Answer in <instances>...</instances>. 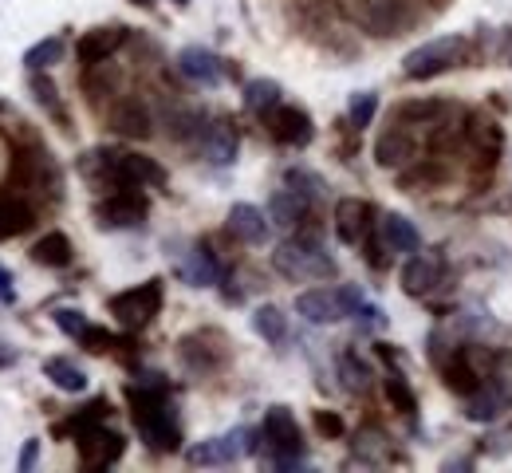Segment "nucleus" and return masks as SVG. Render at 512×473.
<instances>
[{"instance_id":"nucleus-5","label":"nucleus","mask_w":512,"mask_h":473,"mask_svg":"<svg viewBox=\"0 0 512 473\" xmlns=\"http://www.w3.org/2000/svg\"><path fill=\"white\" fill-rule=\"evenodd\" d=\"M359 308H363V296H359V288H347V284L343 288H308L296 296V312L316 328L339 324V320L355 316Z\"/></svg>"},{"instance_id":"nucleus-43","label":"nucleus","mask_w":512,"mask_h":473,"mask_svg":"<svg viewBox=\"0 0 512 473\" xmlns=\"http://www.w3.org/2000/svg\"><path fill=\"white\" fill-rule=\"evenodd\" d=\"M0 304H16V280L4 265H0Z\"/></svg>"},{"instance_id":"nucleus-10","label":"nucleus","mask_w":512,"mask_h":473,"mask_svg":"<svg viewBox=\"0 0 512 473\" xmlns=\"http://www.w3.org/2000/svg\"><path fill=\"white\" fill-rule=\"evenodd\" d=\"M75 446H79V462L87 466V470H111L119 458H123V450H127V438L119 434V430H111V426H91V430H83L79 438H75Z\"/></svg>"},{"instance_id":"nucleus-30","label":"nucleus","mask_w":512,"mask_h":473,"mask_svg":"<svg viewBox=\"0 0 512 473\" xmlns=\"http://www.w3.org/2000/svg\"><path fill=\"white\" fill-rule=\"evenodd\" d=\"M355 458L367 462V466H379L383 458H390V438H386L379 426H367L355 434Z\"/></svg>"},{"instance_id":"nucleus-23","label":"nucleus","mask_w":512,"mask_h":473,"mask_svg":"<svg viewBox=\"0 0 512 473\" xmlns=\"http://www.w3.org/2000/svg\"><path fill=\"white\" fill-rule=\"evenodd\" d=\"M379 237H383L386 253H418L422 249V233L402 213H386L383 221H379Z\"/></svg>"},{"instance_id":"nucleus-48","label":"nucleus","mask_w":512,"mask_h":473,"mask_svg":"<svg viewBox=\"0 0 512 473\" xmlns=\"http://www.w3.org/2000/svg\"><path fill=\"white\" fill-rule=\"evenodd\" d=\"M0 111H4V99H0Z\"/></svg>"},{"instance_id":"nucleus-18","label":"nucleus","mask_w":512,"mask_h":473,"mask_svg":"<svg viewBox=\"0 0 512 473\" xmlns=\"http://www.w3.org/2000/svg\"><path fill=\"white\" fill-rule=\"evenodd\" d=\"M442 272H446V261L442 253H414L402 269V288L406 296H430L438 284H442Z\"/></svg>"},{"instance_id":"nucleus-38","label":"nucleus","mask_w":512,"mask_h":473,"mask_svg":"<svg viewBox=\"0 0 512 473\" xmlns=\"http://www.w3.org/2000/svg\"><path fill=\"white\" fill-rule=\"evenodd\" d=\"M284 182L296 190V194H304L308 202H316L323 194V178L320 174H312V170H304V166H292L288 174H284Z\"/></svg>"},{"instance_id":"nucleus-39","label":"nucleus","mask_w":512,"mask_h":473,"mask_svg":"<svg viewBox=\"0 0 512 473\" xmlns=\"http://www.w3.org/2000/svg\"><path fill=\"white\" fill-rule=\"evenodd\" d=\"M52 320H56V328L71 339H79L87 328H91V324H87V316H83L79 308H56V312H52Z\"/></svg>"},{"instance_id":"nucleus-41","label":"nucleus","mask_w":512,"mask_h":473,"mask_svg":"<svg viewBox=\"0 0 512 473\" xmlns=\"http://www.w3.org/2000/svg\"><path fill=\"white\" fill-rule=\"evenodd\" d=\"M316 430H320L323 438H339L343 434V422L335 414H327V410H316Z\"/></svg>"},{"instance_id":"nucleus-44","label":"nucleus","mask_w":512,"mask_h":473,"mask_svg":"<svg viewBox=\"0 0 512 473\" xmlns=\"http://www.w3.org/2000/svg\"><path fill=\"white\" fill-rule=\"evenodd\" d=\"M355 316H359V324H363V328H383V312H379V308H371V304H363Z\"/></svg>"},{"instance_id":"nucleus-7","label":"nucleus","mask_w":512,"mask_h":473,"mask_svg":"<svg viewBox=\"0 0 512 473\" xmlns=\"http://www.w3.org/2000/svg\"><path fill=\"white\" fill-rule=\"evenodd\" d=\"M111 316L123 324V328H146L158 312H162V280L154 276V280H146V284H138V288H127V292H119V296H111Z\"/></svg>"},{"instance_id":"nucleus-46","label":"nucleus","mask_w":512,"mask_h":473,"mask_svg":"<svg viewBox=\"0 0 512 473\" xmlns=\"http://www.w3.org/2000/svg\"><path fill=\"white\" fill-rule=\"evenodd\" d=\"M134 4H142V8H150V4H154V0H134Z\"/></svg>"},{"instance_id":"nucleus-40","label":"nucleus","mask_w":512,"mask_h":473,"mask_svg":"<svg viewBox=\"0 0 512 473\" xmlns=\"http://www.w3.org/2000/svg\"><path fill=\"white\" fill-rule=\"evenodd\" d=\"M79 343H83V347H87V351H95V355H103V351H111V347H115V343H119V339L111 336V332H107V328H95V324H91V328H87V332H83V336H79Z\"/></svg>"},{"instance_id":"nucleus-15","label":"nucleus","mask_w":512,"mask_h":473,"mask_svg":"<svg viewBox=\"0 0 512 473\" xmlns=\"http://www.w3.org/2000/svg\"><path fill=\"white\" fill-rule=\"evenodd\" d=\"M123 44H127V28L123 24H107V28L83 32L79 44H75V56H79L83 68H91V64H107Z\"/></svg>"},{"instance_id":"nucleus-13","label":"nucleus","mask_w":512,"mask_h":473,"mask_svg":"<svg viewBox=\"0 0 512 473\" xmlns=\"http://www.w3.org/2000/svg\"><path fill=\"white\" fill-rule=\"evenodd\" d=\"M264 123H268L272 138H276V142H284V146H308V142L316 138L312 115H308L304 107H292V103L272 107V111L264 115Z\"/></svg>"},{"instance_id":"nucleus-47","label":"nucleus","mask_w":512,"mask_h":473,"mask_svg":"<svg viewBox=\"0 0 512 473\" xmlns=\"http://www.w3.org/2000/svg\"><path fill=\"white\" fill-rule=\"evenodd\" d=\"M174 4H178V8H186V4H190V0H174Z\"/></svg>"},{"instance_id":"nucleus-42","label":"nucleus","mask_w":512,"mask_h":473,"mask_svg":"<svg viewBox=\"0 0 512 473\" xmlns=\"http://www.w3.org/2000/svg\"><path fill=\"white\" fill-rule=\"evenodd\" d=\"M36 454H40V438H28V442H24V450H20V462H16V470L32 473V466H36Z\"/></svg>"},{"instance_id":"nucleus-12","label":"nucleus","mask_w":512,"mask_h":473,"mask_svg":"<svg viewBox=\"0 0 512 473\" xmlns=\"http://www.w3.org/2000/svg\"><path fill=\"white\" fill-rule=\"evenodd\" d=\"M509 406H512V383L493 375V379H485L477 391L465 395V418H469V422H497Z\"/></svg>"},{"instance_id":"nucleus-26","label":"nucleus","mask_w":512,"mask_h":473,"mask_svg":"<svg viewBox=\"0 0 512 473\" xmlns=\"http://www.w3.org/2000/svg\"><path fill=\"white\" fill-rule=\"evenodd\" d=\"M71 241H67V233L60 229H52V233H44L36 245H32V261L36 265H44V269H67L71 265Z\"/></svg>"},{"instance_id":"nucleus-11","label":"nucleus","mask_w":512,"mask_h":473,"mask_svg":"<svg viewBox=\"0 0 512 473\" xmlns=\"http://www.w3.org/2000/svg\"><path fill=\"white\" fill-rule=\"evenodd\" d=\"M44 186L56 194L60 186V174L52 166V158L44 150H28V154H16L12 158V170H8V190H36L44 194Z\"/></svg>"},{"instance_id":"nucleus-35","label":"nucleus","mask_w":512,"mask_h":473,"mask_svg":"<svg viewBox=\"0 0 512 473\" xmlns=\"http://www.w3.org/2000/svg\"><path fill=\"white\" fill-rule=\"evenodd\" d=\"M383 387H386V399L398 406L406 418H414L418 414V395L410 391V383H406V375H398V371H390L383 379Z\"/></svg>"},{"instance_id":"nucleus-24","label":"nucleus","mask_w":512,"mask_h":473,"mask_svg":"<svg viewBox=\"0 0 512 473\" xmlns=\"http://www.w3.org/2000/svg\"><path fill=\"white\" fill-rule=\"evenodd\" d=\"M308 209H312V202H308L304 194H296L292 186H284V190H276V194L268 198V221H272L276 229H296V225L308 217Z\"/></svg>"},{"instance_id":"nucleus-25","label":"nucleus","mask_w":512,"mask_h":473,"mask_svg":"<svg viewBox=\"0 0 512 473\" xmlns=\"http://www.w3.org/2000/svg\"><path fill=\"white\" fill-rule=\"evenodd\" d=\"M36 225V209L24 198H0V241H12Z\"/></svg>"},{"instance_id":"nucleus-1","label":"nucleus","mask_w":512,"mask_h":473,"mask_svg":"<svg viewBox=\"0 0 512 473\" xmlns=\"http://www.w3.org/2000/svg\"><path fill=\"white\" fill-rule=\"evenodd\" d=\"M272 269L284 280L308 284V280H331L335 276V257L323 249L316 237H288L272 249Z\"/></svg>"},{"instance_id":"nucleus-28","label":"nucleus","mask_w":512,"mask_h":473,"mask_svg":"<svg viewBox=\"0 0 512 473\" xmlns=\"http://www.w3.org/2000/svg\"><path fill=\"white\" fill-rule=\"evenodd\" d=\"M182 276L190 280L193 288H209V284L221 280V265H217V257H213L205 245H197V249L190 253V261L182 265Z\"/></svg>"},{"instance_id":"nucleus-16","label":"nucleus","mask_w":512,"mask_h":473,"mask_svg":"<svg viewBox=\"0 0 512 473\" xmlns=\"http://www.w3.org/2000/svg\"><path fill=\"white\" fill-rule=\"evenodd\" d=\"M371 217H375V209H371V202H363V198L335 202V237L343 245H363L371 237Z\"/></svg>"},{"instance_id":"nucleus-45","label":"nucleus","mask_w":512,"mask_h":473,"mask_svg":"<svg viewBox=\"0 0 512 473\" xmlns=\"http://www.w3.org/2000/svg\"><path fill=\"white\" fill-rule=\"evenodd\" d=\"M20 363V351L8 343V339H0V371H8V367H16Z\"/></svg>"},{"instance_id":"nucleus-29","label":"nucleus","mask_w":512,"mask_h":473,"mask_svg":"<svg viewBox=\"0 0 512 473\" xmlns=\"http://www.w3.org/2000/svg\"><path fill=\"white\" fill-rule=\"evenodd\" d=\"M245 107L264 119L272 107H280V83L276 79H249L245 83Z\"/></svg>"},{"instance_id":"nucleus-4","label":"nucleus","mask_w":512,"mask_h":473,"mask_svg":"<svg viewBox=\"0 0 512 473\" xmlns=\"http://www.w3.org/2000/svg\"><path fill=\"white\" fill-rule=\"evenodd\" d=\"M469 56H473V44L465 36H434V40L418 44L414 52H406L402 75L406 79H434V75H446L457 64H465Z\"/></svg>"},{"instance_id":"nucleus-19","label":"nucleus","mask_w":512,"mask_h":473,"mask_svg":"<svg viewBox=\"0 0 512 473\" xmlns=\"http://www.w3.org/2000/svg\"><path fill=\"white\" fill-rule=\"evenodd\" d=\"M201 154H205V162H213V166H229L233 158H237V150H241V138L233 131V123L229 119H213V123H205L201 127Z\"/></svg>"},{"instance_id":"nucleus-36","label":"nucleus","mask_w":512,"mask_h":473,"mask_svg":"<svg viewBox=\"0 0 512 473\" xmlns=\"http://www.w3.org/2000/svg\"><path fill=\"white\" fill-rule=\"evenodd\" d=\"M28 87H32V95H36V103H40L44 111H52L56 119H64V107H60V91H56V83H52L44 71H32Z\"/></svg>"},{"instance_id":"nucleus-17","label":"nucleus","mask_w":512,"mask_h":473,"mask_svg":"<svg viewBox=\"0 0 512 473\" xmlns=\"http://www.w3.org/2000/svg\"><path fill=\"white\" fill-rule=\"evenodd\" d=\"M178 71H182L190 83L217 87V83L229 75V64H225L221 56H213L209 48H197V44H190V48H182V52H178Z\"/></svg>"},{"instance_id":"nucleus-34","label":"nucleus","mask_w":512,"mask_h":473,"mask_svg":"<svg viewBox=\"0 0 512 473\" xmlns=\"http://www.w3.org/2000/svg\"><path fill=\"white\" fill-rule=\"evenodd\" d=\"M339 375H343V387H347L351 395H363V391L371 387V367H367L355 351H343V355H339Z\"/></svg>"},{"instance_id":"nucleus-6","label":"nucleus","mask_w":512,"mask_h":473,"mask_svg":"<svg viewBox=\"0 0 512 473\" xmlns=\"http://www.w3.org/2000/svg\"><path fill=\"white\" fill-rule=\"evenodd\" d=\"M256 438L260 434H256L253 426H237V430H229L221 438H205V442L190 446L186 462L190 466H229V462H241V458L256 454Z\"/></svg>"},{"instance_id":"nucleus-22","label":"nucleus","mask_w":512,"mask_h":473,"mask_svg":"<svg viewBox=\"0 0 512 473\" xmlns=\"http://www.w3.org/2000/svg\"><path fill=\"white\" fill-rule=\"evenodd\" d=\"M225 225H229V233H233L237 241H245V245H264V241H268V213H260V209L249 202L233 205Z\"/></svg>"},{"instance_id":"nucleus-33","label":"nucleus","mask_w":512,"mask_h":473,"mask_svg":"<svg viewBox=\"0 0 512 473\" xmlns=\"http://www.w3.org/2000/svg\"><path fill=\"white\" fill-rule=\"evenodd\" d=\"M67 44L60 36H48V40H40V44H32L28 52H24V68L28 71H48L56 68L60 60H64Z\"/></svg>"},{"instance_id":"nucleus-9","label":"nucleus","mask_w":512,"mask_h":473,"mask_svg":"<svg viewBox=\"0 0 512 473\" xmlns=\"http://www.w3.org/2000/svg\"><path fill=\"white\" fill-rule=\"evenodd\" d=\"M178 355H182V363L197 371V375H213V371H221L225 363H229V343L221 332H190V336H182L178 343Z\"/></svg>"},{"instance_id":"nucleus-37","label":"nucleus","mask_w":512,"mask_h":473,"mask_svg":"<svg viewBox=\"0 0 512 473\" xmlns=\"http://www.w3.org/2000/svg\"><path fill=\"white\" fill-rule=\"evenodd\" d=\"M375 111H379V95L375 91H355L351 95V107H347V119H351L355 131H363V127H371Z\"/></svg>"},{"instance_id":"nucleus-32","label":"nucleus","mask_w":512,"mask_h":473,"mask_svg":"<svg viewBox=\"0 0 512 473\" xmlns=\"http://www.w3.org/2000/svg\"><path fill=\"white\" fill-rule=\"evenodd\" d=\"M107 414H111V403H107V399H91V403L83 406V410H75V414L67 418L64 426H56V434H71V438H79L83 430L99 426Z\"/></svg>"},{"instance_id":"nucleus-8","label":"nucleus","mask_w":512,"mask_h":473,"mask_svg":"<svg viewBox=\"0 0 512 473\" xmlns=\"http://www.w3.org/2000/svg\"><path fill=\"white\" fill-rule=\"evenodd\" d=\"M422 146H426L422 135H418L410 123H402V119L394 115V123H390L383 135H379V142H375V162H379L383 170H406V166L418 158Z\"/></svg>"},{"instance_id":"nucleus-14","label":"nucleus","mask_w":512,"mask_h":473,"mask_svg":"<svg viewBox=\"0 0 512 473\" xmlns=\"http://www.w3.org/2000/svg\"><path fill=\"white\" fill-rule=\"evenodd\" d=\"M146 198L142 194H134V190H115L111 198H103V202L95 205V217H99V225L103 229H134V225H142L146 221Z\"/></svg>"},{"instance_id":"nucleus-2","label":"nucleus","mask_w":512,"mask_h":473,"mask_svg":"<svg viewBox=\"0 0 512 473\" xmlns=\"http://www.w3.org/2000/svg\"><path fill=\"white\" fill-rule=\"evenodd\" d=\"M351 20H355L367 36L394 40V36H406V32L418 28L422 8H418L414 0H355V4H351Z\"/></svg>"},{"instance_id":"nucleus-20","label":"nucleus","mask_w":512,"mask_h":473,"mask_svg":"<svg viewBox=\"0 0 512 473\" xmlns=\"http://www.w3.org/2000/svg\"><path fill=\"white\" fill-rule=\"evenodd\" d=\"M461 138L477 150V158H485V162H493L497 166V154H501V146H505V131L489 119V115H481V111H473V115H465V127H461Z\"/></svg>"},{"instance_id":"nucleus-3","label":"nucleus","mask_w":512,"mask_h":473,"mask_svg":"<svg viewBox=\"0 0 512 473\" xmlns=\"http://www.w3.org/2000/svg\"><path fill=\"white\" fill-rule=\"evenodd\" d=\"M260 438L268 442V466L276 470H300L304 466V434L288 406H268Z\"/></svg>"},{"instance_id":"nucleus-31","label":"nucleus","mask_w":512,"mask_h":473,"mask_svg":"<svg viewBox=\"0 0 512 473\" xmlns=\"http://www.w3.org/2000/svg\"><path fill=\"white\" fill-rule=\"evenodd\" d=\"M253 328L264 343H284L288 339V316L276 304H264V308L253 312Z\"/></svg>"},{"instance_id":"nucleus-27","label":"nucleus","mask_w":512,"mask_h":473,"mask_svg":"<svg viewBox=\"0 0 512 473\" xmlns=\"http://www.w3.org/2000/svg\"><path fill=\"white\" fill-rule=\"evenodd\" d=\"M44 375H48L64 395H83V391H87V375H83V367H75L67 355L44 359Z\"/></svg>"},{"instance_id":"nucleus-21","label":"nucleus","mask_w":512,"mask_h":473,"mask_svg":"<svg viewBox=\"0 0 512 473\" xmlns=\"http://www.w3.org/2000/svg\"><path fill=\"white\" fill-rule=\"evenodd\" d=\"M111 131L123 138H150V131H154V119H150V107L142 103V99H134V95H127V99H115V107H111Z\"/></svg>"}]
</instances>
